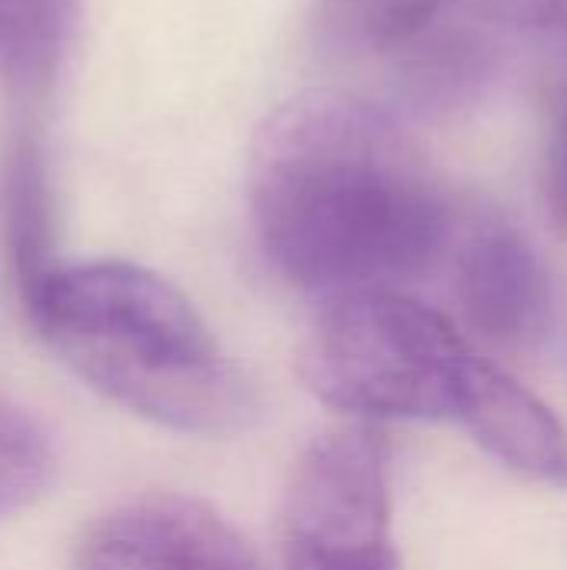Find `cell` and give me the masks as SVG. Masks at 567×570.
Returning a JSON list of instances; mask_svg holds the SVG:
<instances>
[{"instance_id":"cell-3","label":"cell","mask_w":567,"mask_h":570,"mask_svg":"<svg viewBox=\"0 0 567 570\" xmlns=\"http://www.w3.org/2000/svg\"><path fill=\"white\" fill-rule=\"evenodd\" d=\"M481 361L441 311L374 287L331 297L297 374L321 404L364 421H458Z\"/></svg>"},{"instance_id":"cell-2","label":"cell","mask_w":567,"mask_h":570,"mask_svg":"<svg viewBox=\"0 0 567 570\" xmlns=\"http://www.w3.org/2000/svg\"><path fill=\"white\" fill-rule=\"evenodd\" d=\"M23 311L84 384L144 421L224 438L257 417L254 384L197 307L140 264L57 267Z\"/></svg>"},{"instance_id":"cell-10","label":"cell","mask_w":567,"mask_h":570,"mask_svg":"<svg viewBox=\"0 0 567 570\" xmlns=\"http://www.w3.org/2000/svg\"><path fill=\"white\" fill-rule=\"evenodd\" d=\"M458 0H321L317 30L344 53H388L421 40Z\"/></svg>"},{"instance_id":"cell-5","label":"cell","mask_w":567,"mask_h":570,"mask_svg":"<svg viewBox=\"0 0 567 570\" xmlns=\"http://www.w3.org/2000/svg\"><path fill=\"white\" fill-rule=\"evenodd\" d=\"M74 570H267V564L221 511L160 491L100 514L77 544Z\"/></svg>"},{"instance_id":"cell-1","label":"cell","mask_w":567,"mask_h":570,"mask_svg":"<svg viewBox=\"0 0 567 570\" xmlns=\"http://www.w3.org/2000/svg\"><path fill=\"white\" fill-rule=\"evenodd\" d=\"M251 214L297 287H398L438 264L451 210L384 114L338 90L281 104L251 150Z\"/></svg>"},{"instance_id":"cell-9","label":"cell","mask_w":567,"mask_h":570,"mask_svg":"<svg viewBox=\"0 0 567 570\" xmlns=\"http://www.w3.org/2000/svg\"><path fill=\"white\" fill-rule=\"evenodd\" d=\"M3 240L13 271L20 304H27L40 284L60 267L53 261V200L43 157L33 144L13 147L3 167L0 187Z\"/></svg>"},{"instance_id":"cell-8","label":"cell","mask_w":567,"mask_h":570,"mask_svg":"<svg viewBox=\"0 0 567 570\" xmlns=\"http://www.w3.org/2000/svg\"><path fill=\"white\" fill-rule=\"evenodd\" d=\"M80 0H0V80L20 100H43L74 50Z\"/></svg>"},{"instance_id":"cell-4","label":"cell","mask_w":567,"mask_h":570,"mask_svg":"<svg viewBox=\"0 0 567 570\" xmlns=\"http://www.w3.org/2000/svg\"><path fill=\"white\" fill-rule=\"evenodd\" d=\"M281 551L287 570H404L378 431H331L297 458L281 504Z\"/></svg>"},{"instance_id":"cell-12","label":"cell","mask_w":567,"mask_h":570,"mask_svg":"<svg viewBox=\"0 0 567 570\" xmlns=\"http://www.w3.org/2000/svg\"><path fill=\"white\" fill-rule=\"evenodd\" d=\"M541 187L555 224L567 234V83H561L548 100Z\"/></svg>"},{"instance_id":"cell-7","label":"cell","mask_w":567,"mask_h":570,"mask_svg":"<svg viewBox=\"0 0 567 570\" xmlns=\"http://www.w3.org/2000/svg\"><path fill=\"white\" fill-rule=\"evenodd\" d=\"M458 421L505 468L538 484L567 488L565 424L491 361L478 364Z\"/></svg>"},{"instance_id":"cell-6","label":"cell","mask_w":567,"mask_h":570,"mask_svg":"<svg viewBox=\"0 0 567 570\" xmlns=\"http://www.w3.org/2000/svg\"><path fill=\"white\" fill-rule=\"evenodd\" d=\"M468 327L498 347H531L555 324V284L538 250L508 227L478 234L458 264Z\"/></svg>"},{"instance_id":"cell-11","label":"cell","mask_w":567,"mask_h":570,"mask_svg":"<svg viewBox=\"0 0 567 570\" xmlns=\"http://www.w3.org/2000/svg\"><path fill=\"white\" fill-rule=\"evenodd\" d=\"M57 474L50 434L0 394V521L37 504Z\"/></svg>"}]
</instances>
